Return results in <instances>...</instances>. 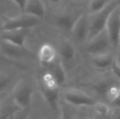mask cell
<instances>
[{
    "instance_id": "23",
    "label": "cell",
    "mask_w": 120,
    "mask_h": 119,
    "mask_svg": "<svg viewBox=\"0 0 120 119\" xmlns=\"http://www.w3.org/2000/svg\"><path fill=\"white\" fill-rule=\"evenodd\" d=\"M30 113V108L21 109L9 119H28Z\"/></svg>"
},
{
    "instance_id": "29",
    "label": "cell",
    "mask_w": 120,
    "mask_h": 119,
    "mask_svg": "<svg viewBox=\"0 0 120 119\" xmlns=\"http://www.w3.org/2000/svg\"><path fill=\"white\" fill-rule=\"evenodd\" d=\"M73 1H76V2H83V1H84L85 0H73Z\"/></svg>"
},
{
    "instance_id": "24",
    "label": "cell",
    "mask_w": 120,
    "mask_h": 119,
    "mask_svg": "<svg viewBox=\"0 0 120 119\" xmlns=\"http://www.w3.org/2000/svg\"><path fill=\"white\" fill-rule=\"evenodd\" d=\"M110 69L112 70V72L115 74V75L116 76V77L120 80V65L117 63L115 60V62H113Z\"/></svg>"
},
{
    "instance_id": "14",
    "label": "cell",
    "mask_w": 120,
    "mask_h": 119,
    "mask_svg": "<svg viewBox=\"0 0 120 119\" xmlns=\"http://www.w3.org/2000/svg\"><path fill=\"white\" fill-rule=\"evenodd\" d=\"M23 13L41 18L46 14L45 6L41 0H27Z\"/></svg>"
},
{
    "instance_id": "10",
    "label": "cell",
    "mask_w": 120,
    "mask_h": 119,
    "mask_svg": "<svg viewBox=\"0 0 120 119\" xmlns=\"http://www.w3.org/2000/svg\"><path fill=\"white\" fill-rule=\"evenodd\" d=\"M71 32L73 34L75 38L79 41L88 40L89 34V18L84 14L79 15Z\"/></svg>"
},
{
    "instance_id": "7",
    "label": "cell",
    "mask_w": 120,
    "mask_h": 119,
    "mask_svg": "<svg viewBox=\"0 0 120 119\" xmlns=\"http://www.w3.org/2000/svg\"><path fill=\"white\" fill-rule=\"evenodd\" d=\"M105 29L110 40L112 49L115 51L120 46V5L110 13Z\"/></svg>"
},
{
    "instance_id": "22",
    "label": "cell",
    "mask_w": 120,
    "mask_h": 119,
    "mask_svg": "<svg viewBox=\"0 0 120 119\" xmlns=\"http://www.w3.org/2000/svg\"><path fill=\"white\" fill-rule=\"evenodd\" d=\"M94 107L95 108L96 113L99 116H108L110 114V108L105 104L96 102V105L94 106Z\"/></svg>"
},
{
    "instance_id": "13",
    "label": "cell",
    "mask_w": 120,
    "mask_h": 119,
    "mask_svg": "<svg viewBox=\"0 0 120 119\" xmlns=\"http://www.w3.org/2000/svg\"><path fill=\"white\" fill-rule=\"evenodd\" d=\"M57 58V53L53 46L48 43L41 45L38 52V58L44 67L51 64Z\"/></svg>"
},
{
    "instance_id": "27",
    "label": "cell",
    "mask_w": 120,
    "mask_h": 119,
    "mask_svg": "<svg viewBox=\"0 0 120 119\" xmlns=\"http://www.w3.org/2000/svg\"><path fill=\"white\" fill-rule=\"evenodd\" d=\"M111 119H120V111L116 112L111 116Z\"/></svg>"
},
{
    "instance_id": "2",
    "label": "cell",
    "mask_w": 120,
    "mask_h": 119,
    "mask_svg": "<svg viewBox=\"0 0 120 119\" xmlns=\"http://www.w3.org/2000/svg\"><path fill=\"white\" fill-rule=\"evenodd\" d=\"M59 88L60 86L58 85L54 78L47 72L42 78L41 92L46 103L55 111L58 110L59 106Z\"/></svg>"
},
{
    "instance_id": "11",
    "label": "cell",
    "mask_w": 120,
    "mask_h": 119,
    "mask_svg": "<svg viewBox=\"0 0 120 119\" xmlns=\"http://www.w3.org/2000/svg\"><path fill=\"white\" fill-rule=\"evenodd\" d=\"M21 108L15 103L12 95H7L0 100V119H9Z\"/></svg>"
},
{
    "instance_id": "18",
    "label": "cell",
    "mask_w": 120,
    "mask_h": 119,
    "mask_svg": "<svg viewBox=\"0 0 120 119\" xmlns=\"http://www.w3.org/2000/svg\"><path fill=\"white\" fill-rule=\"evenodd\" d=\"M112 0H91L89 4V10L92 14L98 13L107 6Z\"/></svg>"
},
{
    "instance_id": "15",
    "label": "cell",
    "mask_w": 120,
    "mask_h": 119,
    "mask_svg": "<svg viewBox=\"0 0 120 119\" xmlns=\"http://www.w3.org/2000/svg\"><path fill=\"white\" fill-rule=\"evenodd\" d=\"M92 63L98 69L105 70L111 68L115 60V55L112 52L92 56Z\"/></svg>"
},
{
    "instance_id": "17",
    "label": "cell",
    "mask_w": 120,
    "mask_h": 119,
    "mask_svg": "<svg viewBox=\"0 0 120 119\" xmlns=\"http://www.w3.org/2000/svg\"><path fill=\"white\" fill-rule=\"evenodd\" d=\"M59 54L60 58L63 60L70 62L75 58L76 50L73 44L70 41L68 40H64L60 44Z\"/></svg>"
},
{
    "instance_id": "9",
    "label": "cell",
    "mask_w": 120,
    "mask_h": 119,
    "mask_svg": "<svg viewBox=\"0 0 120 119\" xmlns=\"http://www.w3.org/2000/svg\"><path fill=\"white\" fill-rule=\"evenodd\" d=\"M32 29H20L8 31H2L0 34V40L6 41L11 43L26 46L25 41L30 35Z\"/></svg>"
},
{
    "instance_id": "12",
    "label": "cell",
    "mask_w": 120,
    "mask_h": 119,
    "mask_svg": "<svg viewBox=\"0 0 120 119\" xmlns=\"http://www.w3.org/2000/svg\"><path fill=\"white\" fill-rule=\"evenodd\" d=\"M45 68H46L47 72L52 75L60 87L65 86L66 83L65 70L61 60L59 58H57L51 64Z\"/></svg>"
},
{
    "instance_id": "21",
    "label": "cell",
    "mask_w": 120,
    "mask_h": 119,
    "mask_svg": "<svg viewBox=\"0 0 120 119\" xmlns=\"http://www.w3.org/2000/svg\"><path fill=\"white\" fill-rule=\"evenodd\" d=\"M11 83V78L8 75L0 72V93L6 90Z\"/></svg>"
},
{
    "instance_id": "26",
    "label": "cell",
    "mask_w": 120,
    "mask_h": 119,
    "mask_svg": "<svg viewBox=\"0 0 120 119\" xmlns=\"http://www.w3.org/2000/svg\"><path fill=\"white\" fill-rule=\"evenodd\" d=\"M116 54L115 55V61L117 62V63L120 65V46L117 48V50L115 51Z\"/></svg>"
},
{
    "instance_id": "25",
    "label": "cell",
    "mask_w": 120,
    "mask_h": 119,
    "mask_svg": "<svg viewBox=\"0 0 120 119\" xmlns=\"http://www.w3.org/2000/svg\"><path fill=\"white\" fill-rule=\"evenodd\" d=\"M12 1H13L15 4L18 5V6L19 7V8L20 9V11H21L22 13H23L27 0H12Z\"/></svg>"
},
{
    "instance_id": "6",
    "label": "cell",
    "mask_w": 120,
    "mask_h": 119,
    "mask_svg": "<svg viewBox=\"0 0 120 119\" xmlns=\"http://www.w3.org/2000/svg\"><path fill=\"white\" fill-rule=\"evenodd\" d=\"M0 51L10 60L32 59L35 57L34 53L26 46H20L10 42L0 40Z\"/></svg>"
},
{
    "instance_id": "1",
    "label": "cell",
    "mask_w": 120,
    "mask_h": 119,
    "mask_svg": "<svg viewBox=\"0 0 120 119\" xmlns=\"http://www.w3.org/2000/svg\"><path fill=\"white\" fill-rule=\"evenodd\" d=\"M119 5L120 0H112L103 10L93 14L92 18L89 19V34L87 41L105 29L110 13Z\"/></svg>"
},
{
    "instance_id": "20",
    "label": "cell",
    "mask_w": 120,
    "mask_h": 119,
    "mask_svg": "<svg viewBox=\"0 0 120 119\" xmlns=\"http://www.w3.org/2000/svg\"><path fill=\"white\" fill-rule=\"evenodd\" d=\"M0 62L4 63V64H6V65H10V66H13V67H15L18 69H23V70H26L27 69V67H25L23 65L19 63L18 62H16L15 60H10L8 59V58H6V56H4L1 52L0 51Z\"/></svg>"
},
{
    "instance_id": "4",
    "label": "cell",
    "mask_w": 120,
    "mask_h": 119,
    "mask_svg": "<svg viewBox=\"0 0 120 119\" xmlns=\"http://www.w3.org/2000/svg\"><path fill=\"white\" fill-rule=\"evenodd\" d=\"M34 90L31 83L25 80H20L13 88L11 95L15 103L21 108H30Z\"/></svg>"
},
{
    "instance_id": "3",
    "label": "cell",
    "mask_w": 120,
    "mask_h": 119,
    "mask_svg": "<svg viewBox=\"0 0 120 119\" xmlns=\"http://www.w3.org/2000/svg\"><path fill=\"white\" fill-rule=\"evenodd\" d=\"M40 18L22 13L16 17H4L1 31H8L20 29H33L39 25Z\"/></svg>"
},
{
    "instance_id": "16",
    "label": "cell",
    "mask_w": 120,
    "mask_h": 119,
    "mask_svg": "<svg viewBox=\"0 0 120 119\" xmlns=\"http://www.w3.org/2000/svg\"><path fill=\"white\" fill-rule=\"evenodd\" d=\"M77 18L70 13H63L57 17L56 24L60 29L72 32Z\"/></svg>"
},
{
    "instance_id": "19",
    "label": "cell",
    "mask_w": 120,
    "mask_h": 119,
    "mask_svg": "<svg viewBox=\"0 0 120 119\" xmlns=\"http://www.w3.org/2000/svg\"><path fill=\"white\" fill-rule=\"evenodd\" d=\"M66 103V102H65ZM60 119H76L75 113L69 107V104H63L61 105V118Z\"/></svg>"
},
{
    "instance_id": "8",
    "label": "cell",
    "mask_w": 120,
    "mask_h": 119,
    "mask_svg": "<svg viewBox=\"0 0 120 119\" xmlns=\"http://www.w3.org/2000/svg\"><path fill=\"white\" fill-rule=\"evenodd\" d=\"M65 102L75 107H94L96 101L88 94L78 90H68L63 93Z\"/></svg>"
},
{
    "instance_id": "28",
    "label": "cell",
    "mask_w": 120,
    "mask_h": 119,
    "mask_svg": "<svg viewBox=\"0 0 120 119\" xmlns=\"http://www.w3.org/2000/svg\"><path fill=\"white\" fill-rule=\"evenodd\" d=\"M50 1H51V2H52L53 4H58V3H60L61 0H50Z\"/></svg>"
},
{
    "instance_id": "5",
    "label": "cell",
    "mask_w": 120,
    "mask_h": 119,
    "mask_svg": "<svg viewBox=\"0 0 120 119\" xmlns=\"http://www.w3.org/2000/svg\"><path fill=\"white\" fill-rule=\"evenodd\" d=\"M112 48V46L106 29L87 41L86 51L92 56L111 52Z\"/></svg>"
}]
</instances>
